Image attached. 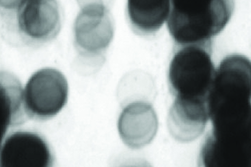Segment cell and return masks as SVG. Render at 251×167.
<instances>
[{"label": "cell", "instance_id": "cell-3", "mask_svg": "<svg viewBox=\"0 0 251 167\" xmlns=\"http://www.w3.org/2000/svg\"><path fill=\"white\" fill-rule=\"evenodd\" d=\"M177 47L169 69L171 92L176 97L207 100L216 71L211 41Z\"/></svg>", "mask_w": 251, "mask_h": 167}, {"label": "cell", "instance_id": "cell-2", "mask_svg": "<svg viewBox=\"0 0 251 167\" xmlns=\"http://www.w3.org/2000/svg\"><path fill=\"white\" fill-rule=\"evenodd\" d=\"M234 0H170L167 19L177 45L211 41L229 21Z\"/></svg>", "mask_w": 251, "mask_h": 167}, {"label": "cell", "instance_id": "cell-6", "mask_svg": "<svg viewBox=\"0 0 251 167\" xmlns=\"http://www.w3.org/2000/svg\"><path fill=\"white\" fill-rule=\"evenodd\" d=\"M19 33L33 43L53 39L61 27V12L56 0H25L15 10Z\"/></svg>", "mask_w": 251, "mask_h": 167}, {"label": "cell", "instance_id": "cell-12", "mask_svg": "<svg viewBox=\"0 0 251 167\" xmlns=\"http://www.w3.org/2000/svg\"><path fill=\"white\" fill-rule=\"evenodd\" d=\"M170 0H127V17L132 27L142 34L158 31L167 20Z\"/></svg>", "mask_w": 251, "mask_h": 167}, {"label": "cell", "instance_id": "cell-10", "mask_svg": "<svg viewBox=\"0 0 251 167\" xmlns=\"http://www.w3.org/2000/svg\"><path fill=\"white\" fill-rule=\"evenodd\" d=\"M208 119L206 99L176 97L169 110L168 128L176 140L189 143L202 134Z\"/></svg>", "mask_w": 251, "mask_h": 167}, {"label": "cell", "instance_id": "cell-1", "mask_svg": "<svg viewBox=\"0 0 251 167\" xmlns=\"http://www.w3.org/2000/svg\"><path fill=\"white\" fill-rule=\"evenodd\" d=\"M251 66L239 54L228 55L215 71L207 98L212 123H236L251 119Z\"/></svg>", "mask_w": 251, "mask_h": 167}, {"label": "cell", "instance_id": "cell-9", "mask_svg": "<svg viewBox=\"0 0 251 167\" xmlns=\"http://www.w3.org/2000/svg\"><path fill=\"white\" fill-rule=\"evenodd\" d=\"M158 126L153 108L143 101L126 105L120 114L117 124L122 140L132 149H139L149 144L156 134Z\"/></svg>", "mask_w": 251, "mask_h": 167}, {"label": "cell", "instance_id": "cell-4", "mask_svg": "<svg viewBox=\"0 0 251 167\" xmlns=\"http://www.w3.org/2000/svg\"><path fill=\"white\" fill-rule=\"evenodd\" d=\"M67 80L59 71L40 69L29 78L23 90L25 112L31 118L46 119L59 113L68 98Z\"/></svg>", "mask_w": 251, "mask_h": 167}, {"label": "cell", "instance_id": "cell-11", "mask_svg": "<svg viewBox=\"0 0 251 167\" xmlns=\"http://www.w3.org/2000/svg\"><path fill=\"white\" fill-rule=\"evenodd\" d=\"M23 94L19 79L10 72L0 71V150L9 128L24 120Z\"/></svg>", "mask_w": 251, "mask_h": 167}, {"label": "cell", "instance_id": "cell-13", "mask_svg": "<svg viewBox=\"0 0 251 167\" xmlns=\"http://www.w3.org/2000/svg\"><path fill=\"white\" fill-rule=\"evenodd\" d=\"M82 0H77L78 1H82Z\"/></svg>", "mask_w": 251, "mask_h": 167}, {"label": "cell", "instance_id": "cell-5", "mask_svg": "<svg viewBox=\"0 0 251 167\" xmlns=\"http://www.w3.org/2000/svg\"><path fill=\"white\" fill-rule=\"evenodd\" d=\"M114 30L112 17L102 1L85 3L74 23L75 44L83 53L100 54L110 45Z\"/></svg>", "mask_w": 251, "mask_h": 167}, {"label": "cell", "instance_id": "cell-7", "mask_svg": "<svg viewBox=\"0 0 251 167\" xmlns=\"http://www.w3.org/2000/svg\"><path fill=\"white\" fill-rule=\"evenodd\" d=\"M199 162L205 167H250L251 133L211 131L201 147Z\"/></svg>", "mask_w": 251, "mask_h": 167}, {"label": "cell", "instance_id": "cell-8", "mask_svg": "<svg viewBox=\"0 0 251 167\" xmlns=\"http://www.w3.org/2000/svg\"><path fill=\"white\" fill-rule=\"evenodd\" d=\"M53 156L49 145L40 135L27 131L10 134L0 150V167H47Z\"/></svg>", "mask_w": 251, "mask_h": 167}]
</instances>
